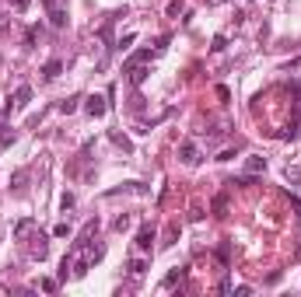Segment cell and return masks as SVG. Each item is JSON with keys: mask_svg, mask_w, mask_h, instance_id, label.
Masks as SVG:
<instances>
[{"mask_svg": "<svg viewBox=\"0 0 301 297\" xmlns=\"http://www.w3.org/2000/svg\"><path fill=\"white\" fill-rule=\"evenodd\" d=\"M35 39H39V28H28V32H25V46H32Z\"/></svg>", "mask_w": 301, "mask_h": 297, "instance_id": "cell-23", "label": "cell"}, {"mask_svg": "<svg viewBox=\"0 0 301 297\" xmlns=\"http://www.w3.org/2000/svg\"><path fill=\"white\" fill-rule=\"evenodd\" d=\"M298 137V123H291V126H284L280 133H277V140H294Z\"/></svg>", "mask_w": 301, "mask_h": 297, "instance_id": "cell-15", "label": "cell"}, {"mask_svg": "<svg viewBox=\"0 0 301 297\" xmlns=\"http://www.w3.org/2000/svg\"><path fill=\"white\" fill-rule=\"evenodd\" d=\"M182 276H186V269H179V266H175V269H172V273H168V276H165L161 283H165V287H175V283H179Z\"/></svg>", "mask_w": 301, "mask_h": 297, "instance_id": "cell-13", "label": "cell"}, {"mask_svg": "<svg viewBox=\"0 0 301 297\" xmlns=\"http://www.w3.org/2000/svg\"><path fill=\"white\" fill-rule=\"evenodd\" d=\"M53 234H56V238H67V234H70V227H67V224H56V227H53Z\"/></svg>", "mask_w": 301, "mask_h": 297, "instance_id": "cell-24", "label": "cell"}, {"mask_svg": "<svg viewBox=\"0 0 301 297\" xmlns=\"http://www.w3.org/2000/svg\"><path fill=\"white\" fill-rule=\"evenodd\" d=\"M147 60H150V53H147V49H140V53H133V56L123 63V70H130V67H137V63H147Z\"/></svg>", "mask_w": 301, "mask_h": 297, "instance_id": "cell-9", "label": "cell"}, {"mask_svg": "<svg viewBox=\"0 0 301 297\" xmlns=\"http://www.w3.org/2000/svg\"><path fill=\"white\" fill-rule=\"evenodd\" d=\"M60 70H63V63H60V60H49V63L42 67V77H46V80H56Z\"/></svg>", "mask_w": 301, "mask_h": 297, "instance_id": "cell-7", "label": "cell"}, {"mask_svg": "<svg viewBox=\"0 0 301 297\" xmlns=\"http://www.w3.org/2000/svg\"><path fill=\"white\" fill-rule=\"evenodd\" d=\"M14 140H18V133H14V130H4V133H0V150H7Z\"/></svg>", "mask_w": 301, "mask_h": 297, "instance_id": "cell-16", "label": "cell"}, {"mask_svg": "<svg viewBox=\"0 0 301 297\" xmlns=\"http://www.w3.org/2000/svg\"><path fill=\"white\" fill-rule=\"evenodd\" d=\"M154 238H158V234H154V227L144 224V227L137 231V248H140V252H150V248H154Z\"/></svg>", "mask_w": 301, "mask_h": 297, "instance_id": "cell-4", "label": "cell"}, {"mask_svg": "<svg viewBox=\"0 0 301 297\" xmlns=\"http://www.w3.org/2000/svg\"><path fill=\"white\" fill-rule=\"evenodd\" d=\"M84 112H88L91 119H102V116H105V98H102V94H91V98L84 102Z\"/></svg>", "mask_w": 301, "mask_h": 297, "instance_id": "cell-3", "label": "cell"}, {"mask_svg": "<svg viewBox=\"0 0 301 297\" xmlns=\"http://www.w3.org/2000/svg\"><path fill=\"white\" fill-rule=\"evenodd\" d=\"M210 49H214V53H224V49H228V39H224V35H214Z\"/></svg>", "mask_w": 301, "mask_h": 297, "instance_id": "cell-18", "label": "cell"}, {"mask_svg": "<svg viewBox=\"0 0 301 297\" xmlns=\"http://www.w3.org/2000/svg\"><path fill=\"white\" fill-rule=\"evenodd\" d=\"M259 171H266V157H249L245 161V175H259Z\"/></svg>", "mask_w": 301, "mask_h": 297, "instance_id": "cell-6", "label": "cell"}, {"mask_svg": "<svg viewBox=\"0 0 301 297\" xmlns=\"http://www.w3.org/2000/svg\"><path fill=\"white\" fill-rule=\"evenodd\" d=\"M126 74H130V84H144V77H147V67H144V63H137V67H130Z\"/></svg>", "mask_w": 301, "mask_h": 297, "instance_id": "cell-8", "label": "cell"}, {"mask_svg": "<svg viewBox=\"0 0 301 297\" xmlns=\"http://www.w3.org/2000/svg\"><path fill=\"white\" fill-rule=\"evenodd\" d=\"M28 255H32V259H39V262H42V259H46V255H49V241H46V238H42V234H39V238H32V245H28Z\"/></svg>", "mask_w": 301, "mask_h": 297, "instance_id": "cell-5", "label": "cell"}, {"mask_svg": "<svg viewBox=\"0 0 301 297\" xmlns=\"http://www.w3.org/2000/svg\"><path fill=\"white\" fill-rule=\"evenodd\" d=\"M25 182H28V171H14V178H11V185H14L18 192L25 189Z\"/></svg>", "mask_w": 301, "mask_h": 297, "instance_id": "cell-17", "label": "cell"}, {"mask_svg": "<svg viewBox=\"0 0 301 297\" xmlns=\"http://www.w3.org/2000/svg\"><path fill=\"white\" fill-rule=\"evenodd\" d=\"M284 178H287V182H301V168H291V164H287V168H284Z\"/></svg>", "mask_w": 301, "mask_h": 297, "instance_id": "cell-19", "label": "cell"}, {"mask_svg": "<svg viewBox=\"0 0 301 297\" xmlns=\"http://www.w3.org/2000/svg\"><path fill=\"white\" fill-rule=\"evenodd\" d=\"M32 227H35V221H32V217H25V221H18V224H14V238H25V234H28Z\"/></svg>", "mask_w": 301, "mask_h": 297, "instance_id": "cell-10", "label": "cell"}, {"mask_svg": "<svg viewBox=\"0 0 301 297\" xmlns=\"http://www.w3.org/2000/svg\"><path fill=\"white\" fill-rule=\"evenodd\" d=\"M28 102H32V87H28V84H21V87L14 91V98H7L4 112H11V109H28Z\"/></svg>", "mask_w": 301, "mask_h": 297, "instance_id": "cell-1", "label": "cell"}, {"mask_svg": "<svg viewBox=\"0 0 301 297\" xmlns=\"http://www.w3.org/2000/svg\"><path fill=\"white\" fill-rule=\"evenodd\" d=\"M39 287H42V290H46V294H53V290H56V280H49V276H46V280H42V283H39Z\"/></svg>", "mask_w": 301, "mask_h": 297, "instance_id": "cell-25", "label": "cell"}, {"mask_svg": "<svg viewBox=\"0 0 301 297\" xmlns=\"http://www.w3.org/2000/svg\"><path fill=\"white\" fill-rule=\"evenodd\" d=\"M179 14H182V0H172L168 4V18H179Z\"/></svg>", "mask_w": 301, "mask_h": 297, "instance_id": "cell-21", "label": "cell"}, {"mask_svg": "<svg viewBox=\"0 0 301 297\" xmlns=\"http://www.w3.org/2000/svg\"><path fill=\"white\" fill-rule=\"evenodd\" d=\"M214 210H217V217H224V210H228V196H217V200H214Z\"/></svg>", "mask_w": 301, "mask_h": 297, "instance_id": "cell-20", "label": "cell"}, {"mask_svg": "<svg viewBox=\"0 0 301 297\" xmlns=\"http://www.w3.org/2000/svg\"><path fill=\"white\" fill-rule=\"evenodd\" d=\"M49 21H53V28H63V25H67V14H63L60 7H49Z\"/></svg>", "mask_w": 301, "mask_h": 297, "instance_id": "cell-11", "label": "cell"}, {"mask_svg": "<svg viewBox=\"0 0 301 297\" xmlns=\"http://www.w3.org/2000/svg\"><path fill=\"white\" fill-rule=\"evenodd\" d=\"M60 207H63V210H70V207H74V196H70V192H63V200H60Z\"/></svg>", "mask_w": 301, "mask_h": 297, "instance_id": "cell-26", "label": "cell"}, {"mask_svg": "<svg viewBox=\"0 0 301 297\" xmlns=\"http://www.w3.org/2000/svg\"><path fill=\"white\" fill-rule=\"evenodd\" d=\"M179 157H182V164H189V168L200 164V150H196L193 140H182V144H179Z\"/></svg>", "mask_w": 301, "mask_h": 297, "instance_id": "cell-2", "label": "cell"}, {"mask_svg": "<svg viewBox=\"0 0 301 297\" xmlns=\"http://www.w3.org/2000/svg\"><path fill=\"white\" fill-rule=\"evenodd\" d=\"M109 137H112V144H116V147H123V150H126V154H133V144H130V140H126L123 133H116V130H112Z\"/></svg>", "mask_w": 301, "mask_h": 297, "instance_id": "cell-12", "label": "cell"}, {"mask_svg": "<svg viewBox=\"0 0 301 297\" xmlns=\"http://www.w3.org/2000/svg\"><path fill=\"white\" fill-rule=\"evenodd\" d=\"M77 102H81L77 94H70V98H63V102H60V112H63V116H70V112L77 109Z\"/></svg>", "mask_w": 301, "mask_h": 297, "instance_id": "cell-14", "label": "cell"}, {"mask_svg": "<svg viewBox=\"0 0 301 297\" xmlns=\"http://www.w3.org/2000/svg\"><path fill=\"white\" fill-rule=\"evenodd\" d=\"M144 269H147V266H144L140 259H133V262H130V273H133V276H144Z\"/></svg>", "mask_w": 301, "mask_h": 297, "instance_id": "cell-22", "label": "cell"}]
</instances>
